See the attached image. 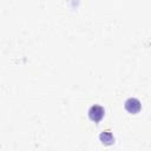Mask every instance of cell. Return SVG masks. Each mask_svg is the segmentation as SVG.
<instances>
[{
	"mask_svg": "<svg viewBox=\"0 0 151 151\" xmlns=\"http://www.w3.org/2000/svg\"><path fill=\"white\" fill-rule=\"evenodd\" d=\"M140 109H142V104L137 98H129L125 101V110L129 113L136 114V113H138L140 111Z\"/></svg>",
	"mask_w": 151,
	"mask_h": 151,
	"instance_id": "7a4b0ae2",
	"label": "cell"
},
{
	"mask_svg": "<svg viewBox=\"0 0 151 151\" xmlns=\"http://www.w3.org/2000/svg\"><path fill=\"white\" fill-rule=\"evenodd\" d=\"M99 140L104 144V145H112L114 143V137L110 131H104L100 133L99 136Z\"/></svg>",
	"mask_w": 151,
	"mask_h": 151,
	"instance_id": "3957f363",
	"label": "cell"
},
{
	"mask_svg": "<svg viewBox=\"0 0 151 151\" xmlns=\"http://www.w3.org/2000/svg\"><path fill=\"white\" fill-rule=\"evenodd\" d=\"M104 114H105V111L99 105H93L88 110V118L94 123H99L104 118Z\"/></svg>",
	"mask_w": 151,
	"mask_h": 151,
	"instance_id": "6da1fadb",
	"label": "cell"
}]
</instances>
